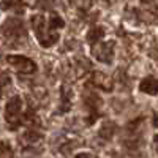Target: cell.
<instances>
[{
  "mask_svg": "<svg viewBox=\"0 0 158 158\" xmlns=\"http://www.w3.org/2000/svg\"><path fill=\"white\" fill-rule=\"evenodd\" d=\"M30 22H32V27H33V32L36 35L38 43L43 48H51L59 41V33L48 27L46 19H44L43 15H33Z\"/></svg>",
  "mask_w": 158,
  "mask_h": 158,
  "instance_id": "obj_1",
  "label": "cell"
},
{
  "mask_svg": "<svg viewBox=\"0 0 158 158\" xmlns=\"http://www.w3.org/2000/svg\"><path fill=\"white\" fill-rule=\"evenodd\" d=\"M21 111H22V100L19 97H13L10 98V101L6 103L5 108V114H6V120L10 123V130H16L19 125H22V117H21Z\"/></svg>",
  "mask_w": 158,
  "mask_h": 158,
  "instance_id": "obj_2",
  "label": "cell"
},
{
  "mask_svg": "<svg viewBox=\"0 0 158 158\" xmlns=\"http://www.w3.org/2000/svg\"><path fill=\"white\" fill-rule=\"evenodd\" d=\"M6 62L11 65L16 71L22 73V74H32L36 71V65L32 59L25 57V56H16V54H11L6 57Z\"/></svg>",
  "mask_w": 158,
  "mask_h": 158,
  "instance_id": "obj_3",
  "label": "cell"
},
{
  "mask_svg": "<svg viewBox=\"0 0 158 158\" xmlns=\"http://www.w3.org/2000/svg\"><path fill=\"white\" fill-rule=\"evenodd\" d=\"M92 54L98 62L103 63H111L114 59V41H106V43H98L92 48Z\"/></svg>",
  "mask_w": 158,
  "mask_h": 158,
  "instance_id": "obj_4",
  "label": "cell"
},
{
  "mask_svg": "<svg viewBox=\"0 0 158 158\" xmlns=\"http://www.w3.org/2000/svg\"><path fill=\"white\" fill-rule=\"evenodd\" d=\"M3 36L5 38H22L25 36V29L21 19H8L3 24Z\"/></svg>",
  "mask_w": 158,
  "mask_h": 158,
  "instance_id": "obj_5",
  "label": "cell"
},
{
  "mask_svg": "<svg viewBox=\"0 0 158 158\" xmlns=\"http://www.w3.org/2000/svg\"><path fill=\"white\" fill-rule=\"evenodd\" d=\"M90 82L94 84L95 87L104 90V92H112L114 89V82H112V79L108 76V74H104L101 71H94L90 76Z\"/></svg>",
  "mask_w": 158,
  "mask_h": 158,
  "instance_id": "obj_6",
  "label": "cell"
},
{
  "mask_svg": "<svg viewBox=\"0 0 158 158\" xmlns=\"http://www.w3.org/2000/svg\"><path fill=\"white\" fill-rule=\"evenodd\" d=\"M139 90L144 92V94H147V95H156L158 94V79L153 76L144 77L139 84Z\"/></svg>",
  "mask_w": 158,
  "mask_h": 158,
  "instance_id": "obj_7",
  "label": "cell"
},
{
  "mask_svg": "<svg viewBox=\"0 0 158 158\" xmlns=\"http://www.w3.org/2000/svg\"><path fill=\"white\" fill-rule=\"evenodd\" d=\"M100 104H101V100L95 95V94H92L85 98V106L92 111V118H90V122L89 123H94V120L97 118V109L100 108Z\"/></svg>",
  "mask_w": 158,
  "mask_h": 158,
  "instance_id": "obj_8",
  "label": "cell"
},
{
  "mask_svg": "<svg viewBox=\"0 0 158 158\" xmlns=\"http://www.w3.org/2000/svg\"><path fill=\"white\" fill-rule=\"evenodd\" d=\"M104 36V29L103 27H92L87 33V40L92 43V44H95L97 41H100V40Z\"/></svg>",
  "mask_w": 158,
  "mask_h": 158,
  "instance_id": "obj_9",
  "label": "cell"
},
{
  "mask_svg": "<svg viewBox=\"0 0 158 158\" xmlns=\"http://www.w3.org/2000/svg\"><path fill=\"white\" fill-rule=\"evenodd\" d=\"M114 133H115V125L111 123V122H106V123L101 127V130H100V136L103 139H106V141L111 139L114 136Z\"/></svg>",
  "mask_w": 158,
  "mask_h": 158,
  "instance_id": "obj_10",
  "label": "cell"
},
{
  "mask_svg": "<svg viewBox=\"0 0 158 158\" xmlns=\"http://www.w3.org/2000/svg\"><path fill=\"white\" fill-rule=\"evenodd\" d=\"M65 21L57 15V13H51L49 16V29L51 30H57V29H63Z\"/></svg>",
  "mask_w": 158,
  "mask_h": 158,
  "instance_id": "obj_11",
  "label": "cell"
},
{
  "mask_svg": "<svg viewBox=\"0 0 158 158\" xmlns=\"http://www.w3.org/2000/svg\"><path fill=\"white\" fill-rule=\"evenodd\" d=\"M22 139L27 141V142H38L40 139H43V135L36 130H27L25 133L22 135Z\"/></svg>",
  "mask_w": 158,
  "mask_h": 158,
  "instance_id": "obj_12",
  "label": "cell"
},
{
  "mask_svg": "<svg viewBox=\"0 0 158 158\" xmlns=\"http://www.w3.org/2000/svg\"><path fill=\"white\" fill-rule=\"evenodd\" d=\"M70 3H71V6H74L77 10H82V11L89 10L90 5H92L90 0H70Z\"/></svg>",
  "mask_w": 158,
  "mask_h": 158,
  "instance_id": "obj_13",
  "label": "cell"
},
{
  "mask_svg": "<svg viewBox=\"0 0 158 158\" xmlns=\"http://www.w3.org/2000/svg\"><path fill=\"white\" fill-rule=\"evenodd\" d=\"M0 147H2V155H0V158H13V156H15L11 146H10V144H8L6 141H2Z\"/></svg>",
  "mask_w": 158,
  "mask_h": 158,
  "instance_id": "obj_14",
  "label": "cell"
},
{
  "mask_svg": "<svg viewBox=\"0 0 158 158\" xmlns=\"http://www.w3.org/2000/svg\"><path fill=\"white\" fill-rule=\"evenodd\" d=\"M22 122L24 123H30V125H40V120H38V117L32 112V111H27L24 114L22 117Z\"/></svg>",
  "mask_w": 158,
  "mask_h": 158,
  "instance_id": "obj_15",
  "label": "cell"
},
{
  "mask_svg": "<svg viewBox=\"0 0 158 158\" xmlns=\"http://www.w3.org/2000/svg\"><path fill=\"white\" fill-rule=\"evenodd\" d=\"M74 158H90V155L89 153H77Z\"/></svg>",
  "mask_w": 158,
  "mask_h": 158,
  "instance_id": "obj_16",
  "label": "cell"
},
{
  "mask_svg": "<svg viewBox=\"0 0 158 158\" xmlns=\"http://www.w3.org/2000/svg\"><path fill=\"white\" fill-rule=\"evenodd\" d=\"M155 0H141V3L142 5H149V3H153Z\"/></svg>",
  "mask_w": 158,
  "mask_h": 158,
  "instance_id": "obj_17",
  "label": "cell"
},
{
  "mask_svg": "<svg viewBox=\"0 0 158 158\" xmlns=\"http://www.w3.org/2000/svg\"><path fill=\"white\" fill-rule=\"evenodd\" d=\"M153 142H155V147H156V150H158V135L153 138Z\"/></svg>",
  "mask_w": 158,
  "mask_h": 158,
  "instance_id": "obj_18",
  "label": "cell"
}]
</instances>
